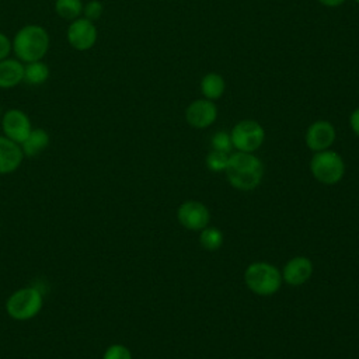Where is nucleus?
Masks as SVG:
<instances>
[{
    "label": "nucleus",
    "instance_id": "nucleus-1",
    "mask_svg": "<svg viewBox=\"0 0 359 359\" xmlns=\"http://www.w3.org/2000/svg\"><path fill=\"white\" fill-rule=\"evenodd\" d=\"M224 171L230 184L241 191L254 189L261 182L264 174L261 161L254 154L245 151L230 154Z\"/></svg>",
    "mask_w": 359,
    "mask_h": 359
},
{
    "label": "nucleus",
    "instance_id": "nucleus-2",
    "mask_svg": "<svg viewBox=\"0 0 359 359\" xmlns=\"http://www.w3.org/2000/svg\"><path fill=\"white\" fill-rule=\"evenodd\" d=\"M13 48L21 60L36 62L45 56L49 48V36L42 27L27 25L17 32Z\"/></svg>",
    "mask_w": 359,
    "mask_h": 359
},
{
    "label": "nucleus",
    "instance_id": "nucleus-3",
    "mask_svg": "<svg viewBox=\"0 0 359 359\" xmlns=\"http://www.w3.org/2000/svg\"><path fill=\"white\" fill-rule=\"evenodd\" d=\"M43 306V296L38 287L29 286L15 290L6 302L7 314L17 321L34 318Z\"/></svg>",
    "mask_w": 359,
    "mask_h": 359
},
{
    "label": "nucleus",
    "instance_id": "nucleus-4",
    "mask_svg": "<svg viewBox=\"0 0 359 359\" xmlns=\"http://www.w3.org/2000/svg\"><path fill=\"white\" fill-rule=\"evenodd\" d=\"M247 286L257 294L268 296L275 293L282 283V276L279 271L266 262L251 264L244 273Z\"/></svg>",
    "mask_w": 359,
    "mask_h": 359
},
{
    "label": "nucleus",
    "instance_id": "nucleus-5",
    "mask_svg": "<svg viewBox=\"0 0 359 359\" xmlns=\"http://www.w3.org/2000/svg\"><path fill=\"white\" fill-rule=\"evenodd\" d=\"M310 168L316 180L323 184L331 185L342 178L345 165L338 153L331 150H321L313 156Z\"/></svg>",
    "mask_w": 359,
    "mask_h": 359
},
{
    "label": "nucleus",
    "instance_id": "nucleus-6",
    "mask_svg": "<svg viewBox=\"0 0 359 359\" xmlns=\"http://www.w3.org/2000/svg\"><path fill=\"white\" fill-rule=\"evenodd\" d=\"M265 137V132L262 126L252 119H244L240 121L238 123L234 125L230 133L231 144L238 150V151H245L251 153L257 150Z\"/></svg>",
    "mask_w": 359,
    "mask_h": 359
},
{
    "label": "nucleus",
    "instance_id": "nucleus-7",
    "mask_svg": "<svg viewBox=\"0 0 359 359\" xmlns=\"http://www.w3.org/2000/svg\"><path fill=\"white\" fill-rule=\"evenodd\" d=\"M217 116V107L212 100L202 98L192 101L187 111H185V119L187 122L196 129H203L210 126Z\"/></svg>",
    "mask_w": 359,
    "mask_h": 359
},
{
    "label": "nucleus",
    "instance_id": "nucleus-8",
    "mask_svg": "<svg viewBox=\"0 0 359 359\" xmlns=\"http://www.w3.org/2000/svg\"><path fill=\"white\" fill-rule=\"evenodd\" d=\"M67 41L77 50L93 48L97 41V29L87 18H76L67 28Z\"/></svg>",
    "mask_w": 359,
    "mask_h": 359
},
{
    "label": "nucleus",
    "instance_id": "nucleus-9",
    "mask_svg": "<svg viewBox=\"0 0 359 359\" xmlns=\"http://www.w3.org/2000/svg\"><path fill=\"white\" fill-rule=\"evenodd\" d=\"M4 135L13 142L21 144L32 130L28 116L20 109H8L1 119Z\"/></svg>",
    "mask_w": 359,
    "mask_h": 359
},
{
    "label": "nucleus",
    "instance_id": "nucleus-10",
    "mask_svg": "<svg viewBox=\"0 0 359 359\" xmlns=\"http://www.w3.org/2000/svg\"><path fill=\"white\" fill-rule=\"evenodd\" d=\"M178 220L188 230H202L209 223V210L203 203L189 201L178 208Z\"/></svg>",
    "mask_w": 359,
    "mask_h": 359
},
{
    "label": "nucleus",
    "instance_id": "nucleus-11",
    "mask_svg": "<svg viewBox=\"0 0 359 359\" xmlns=\"http://www.w3.org/2000/svg\"><path fill=\"white\" fill-rule=\"evenodd\" d=\"M335 140V129L328 121L313 122L306 132V144L314 151L327 150Z\"/></svg>",
    "mask_w": 359,
    "mask_h": 359
},
{
    "label": "nucleus",
    "instance_id": "nucleus-12",
    "mask_svg": "<svg viewBox=\"0 0 359 359\" xmlns=\"http://www.w3.org/2000/svg\"><path fill=\"white\" fill-rule=\"evenodd\" d=\"M24 153L21 144L7 136H0V174L14 172L22 163Z\"/></svg>",
    "mask_w": 359,
    "mask_h": 359
},
{
    "label": "nucleus",
    "instance_id": "nucleus-13",
    "mask_svg": "<svg viewBox=\"0 0 359 359\" xmlns=\"http://www.w3.org/2000/svg\"><path fill=\"white\" fill-rule=\"evenodd\" d=\"M311 261L304 257H296L290 259L283 268V279L292 286L303 285L311 276Z\"/></svg>",
    "mask_w": 359,
    "mask_h": 359
},
{
    "label": "nucleus",
    "instance_id": "nucleus-14",
    "mask_svg": "<svg viewBox=\"0 0 359 359\" xmlns=\"http://www.w3.org/2000/svg\"><path fill=\"white\" fill-rule=\"evenodd\" d=\"M24 79V66L14 59L0 60V87L10 88Z\"/></svg>",
    "mask_w": 359,
    "mask_h": 359
},
{
    "label": "nucleus",
    "instance_id": "nucleus-15",
    "mask_svg": "<svg viewBox=\"0 0 359 359\" xmlns=\"http://www.w3.org/2000/svg\"><path fill=\"white\" fill-rule=\"evenodd\" d=\"M48 144H49V135L43 129L36 128V129H32L27 136V139L21 143V149L24 156L34 157V156H38L43 149H46Z\"/></svg>",
    "mask_w": 359,
    "mask_h": 359
},
{
    "label": "nucleus",
    "instance_id": "nucleus-16",
    "mask_svg": "<svg viewBox=\"0 0 359 359\" xmlns=\"http://www.w3.org/2000/svg\"><path fill=\"white\" fill-rule=\"evenodd\" d=\"M226 83L223 77L217 73H208L201 80V91L208 100H217L223 95Z\"/></svg>",
    "mask_w": 359,
    "mask_h": 359
},
{
    "label": "nucleus",
    "instance_id": "nucleus-17",
    "mask_svg": "<svg viewBox=\"0 0 359 359\" xmlns=\"http://www.w3.org/2000/svg\"><path fill=\"white\" fill-rule=\"evenodd\" d=\"M49 76L48 66L42 63L41 60L31 62L24 67V81L28 84H41L43 83Z\"/></svg>",
    "mask_w": 359,
    "mask_h": 359
},
{
    "label": "nucleus",
    "instance_id": "nucleus-18",
    "mask_svg": "<svg viewBox=\"0 0 359 359\" xmlns=\"http://www.w3.org/2000/svg\"><path fill=\"white\" fill-rule=\"evenodd\" d=\"M55 10L62 18L76 20L83 11V4L81 0H56Z\"/></svg>",
    "mask_w": 359,
    "mask_h": 359
},
{
    "label": "nucleus",
    "instance_id": "nucleus-19",
    "mask_svg": "<svg viewBox=\"0 0 359 359\" xmlns=\"http://www.w3.org/2000/svg\"><path fill=\"white\" fill-rule=\"evenodd\" d=\"M201 244L205 250L215 251L217 250L223 243V234L216 227H205L201 233Z\"/></svg>",
    "mask_w": 359,
    "mask_h": 359
},
{
    "label": "nucleus",
    "instance_id": "nucleus-20",
    "mask_svg": "<svg viewBox=\"0 0 359 359\" xmlns=\"http://www.w3.org/2000/svg\"><path fill=\"white\" fill-rule=\"evenodd\" d=\"M227 161H229V153L224 151H217V150H212L208 157H206V164L210 170L213 171H222L226 170L227 167Z\"/></svg>",
    "mask_w": 359,
    "mask_h": 359
},
{
    "label": "nucleus",
    "instance_id": "nucleus-21",
    "mask_svg": "<svg viewBox=\"0 0 359 359\" xmlns=\"http://www.w3.org/2000/svg\"><path fill=\"white\" fill-rule=\"evenodd\" d=\"M102 359H132V353L126 346L121 344H112L105 349Z\"/></svg>",
    "mask_w": 359,
    "mask_h": 359
},
{
    "label": "nucleus",
    "instance_id": "nucleus-22",
    "mask_svg": "<svg viewBox=\"0 0 359 359\" xmlns=\"http://www.w3.org/2000/svg\"><path fill=\"white\" fill-rule=\"evenodd\" d=\"M212 146H213V150L229 153L230 149H231V146H233V144H231L230 135L226 133V132H217V133H215V136L212 137Z\"/></svg>",
    "mask_w": 359,
    "mask_h": 359
},
{
    "label": "nucleus",
    "instance_id": "nucleus-23",
    "mask_svg": "<svg viewBox=\"0 0 359 359\" xmlns=\"http://www.w3.org/2000/svg\"><path fill=\"white\" fill-rule=\"evenodd\" d=\"M84 14H86V18L90 20V21L100 18V15L102 14V4H101L98 0L90 1V3L84 7Z\"/></svg>",
    "mask_w": 359,
    "mask_h": 359
},
{
    "label": "nucleus",
    "instance_id": "nucleus-24",
    "mask_svg": "<svg viewBox=\"0 0 359 359\" xmlns=\"http://www.w3.org/2000/svg\"><path fill=\"white\" fill-rule=\"evenodd\" d=\"M11 50V42L10 39L0 32V60L6 59Z\"/></svg>",
    "mask_w": 359,
    "mask_h": 359
},
{
    "label": "nucleus",
    "instance_id": "nucleus-25",
    "mask_svg": "<svg viewBox=\"0 0 359 359\" xmlns=\"http://www.w3.org/2000/svg\"><path fill=\"white\" fill-rule=\"evenodd\" d=\"M349 123H351V128L352 130L359 136V108H356L351 116H349Z\"/></svg>",
    "mask_w": 359,
    "mask_h": 359
},
{
    "label": "nucleus",
    "instance_id": "nucleus-26",
    "mask_svg": "<svg viewBox=\"0 0 359 359\" xmlns=\"http://www.w3.org/2000/svg\"><path fill=\"white\" fill-rule=\"evenodd\" d=\"M323 6L325 7H338L342 3H345V0H318Z\"/></svg>",
    "mask_w": 359,
    "mask_h": 359
},
{
    "label": "nucleus",
    "instance_id": "nucleus-27",
    "mask_svg": "<svg viewBox=\"0 0 359 359\" xmlns=\"http://www.w3.org/2000/svg\"><path fill=\"white\" fill-rule=\"evenodd\" d=\"M353 1H356V3H359V0H353Z\"/></svg>",
    "mask_w": 359,
    "mask_h": 359
}]
</instances>
